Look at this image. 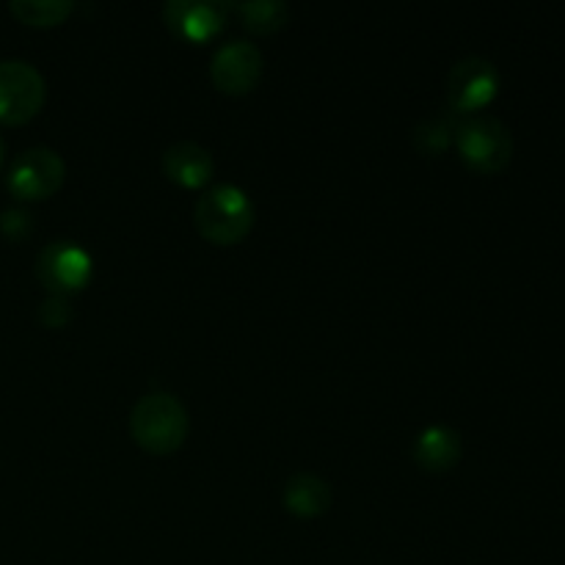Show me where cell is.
I'll list each match as a JSON object with an SVG mask.
<instances>
[{
	"label": "cell",
	"mask_w": 565,
	"mask_h": 565,
	"mask_svg": "<svg viewBox=\"0 0 565 565\" xmlns=\"http://www.w3.org/2000/svg\"><path fill=\"white\" fill-rule=\"evenodd\" d=\"M188 428L191 423H188L185 406L171 392H149V395L138 397L130 412L132 439L154 456H169V452L180 450Z\"/></svg>",
	"instance_id": "1"
},
{
	"label": "cell",
	"mask_w": 565,
	"mask_h": 565,
	"mask_svg": "<svg viewBox=\"0 0 565 565\" xmlns=\"http://www.w3.org/2000/svg\"><path fill=\"white\" fill-rule=\"evenodd\" d=\"M193 221L207 241L232 246V243L243 241L254 226V204L243 188L221 182L199 196L196 207H193Z\"/></svg>",
	"instance_id": "2"
},
{
	"label": "cell",
	"mask_w": 565,
	"mask_h": 565,
	"mask_svg": "<svg viewBox=\"0 0 565 565\" xmlns=\"http://www.w3.org/2000/svg\"><path fill=\"white\" fill-rule=\"evenodd\" d=\"M456 143L463 163L480 174H494L505 169L513 158V136L505 121L497 116H469L458 125Z\"/></svg>",
	"instance_id": "3"
},
{
	"label": "cell",
	"mask_w": 565,
	"mask_h": 565,
	"mask_svg": "<svg viewBox=\"0 0 565 565\" xmlns=\"http://www.w3.org/2000/svg\"><path fill=\"white\" fill-rule=\"evenodd\" d=\"M47 86L42 72L22 58L0 61V121L22 125L42 110Z\"/></svg>",
	"instance_id": "4"
},
{
	"label": "cell",
	"mask_w": 565,
	"mask_h": 565,
	"mask_svg": "<svg viewBox=\"0 0 565 565\" xmlns=\"http://www.w3.org/2000/svg\"><path fill=\"white\" fill-rule=\"evenodd\" d=\"M64 174L66 166L55 149L31 147L14 158L9 174H6V185L14 199L39 202V199H47L58 191Z\"/></svg>",
	"instance_id": "5"
},
{
	"label": "cell",
	"mask_w": 565,
	"mask_h": 565,
	"mask_svg": "<svg viewBox=\"0 0 565 565\" xmlns=\"http://www.w3.org/2000/svg\"><path fill=\"white\" fill-rule=\"evenodd\" d=\"M500 92V72L494 61L483 55H467L456 61L447 75V103L458 114H475L486 108Z\"/></svg>",
	"instance_id": "6"
},
{
	"label": "cell",
	"mask_w": 565,
	"mask_h": 565,
	"mask_svg": "<svg viewBox=\"0 0 565 565\" xmlns=\"http://www.w3.org/2000/svg\"><path fill=\"white\" fill-rule=\"evenodd\" d=\"M36 276L50 292L66 296L72 290H81L92 279V257L83 246L72 241H55L39 252Z\"/></svg>",
	"instance_id": "7"
},
{
	"label": "cell",
	"mask_w": 565,
	"mask_h": 565,
	"mask_svg": "<svg viewBox=\"0 0 565 565\" xmlns=\"http://www.w3.org/2000/svg\"><path fill=\"white\" fill-rule=\"evenodd\" d=\"M210 75L221 92L243 94L254 88L263 75V53L248 39H230L221 44L210 61Z\"/></svg>",
	"instance_id": "8"
},
{
	"label": "cell",
	"mask_w": 565,
	"mask_h": 565,
	"mask_svg": "<svg viewBox=\"0 0 565 565\" xmlns=\"http://www.w3.org/2000/svg\"><path fill=\"white\" fill-rule=\"evenodd\" d=\"M230 6L221 0H169L163 6L166 25L180 36L204 42L224 28Z\"/></svg>",
	"instance_id": "9"
},
{
	"label": "cell",
	"mask_w": 565,
	"mask_h": 565,
	"mask_svg": "<svg viewBox=\"0 0 565 565\" xmlns=\"http://www.w3.org/2000/svg\"><path fill=\"white\" fill-rule=\"evenodd\" d=\"M163 171L169 180L185 188H202L213 180V154L196 141H177L163 152Z\"/></svg>",
	"instance_id": "10"
},
{
	"label": "cell",
	"mask_w": 565,
	"mask_h": 565,
	"mask_svg": "<svg viewBox=\"0 0 565 565\" xmlns=\"http://www.w3.org/2000/svg\"><path fill=\"white\" fill-rule=\"evenodd\" d=\"M414 458L430 472H445L461 458V434L447 425H428L414 441Z\"/></svg>",
	"instance_id": "11"
},
{
	"label": "cell",
	"mask_w": 565,
	"mask_h": 565,
	"mask_svg": "<svg viewBox=\"0 0 565 565\" xmlns=\"http://www.w3.org/2000/svg\"><path fill=\"white\" fill-rule=\"evenodd\" d=\"M285 505L287 511L296 513L301 519L320 516L323 511H329L331 505V489L323 478L312 472H298L292 475L285 483Z\"/></svg>",
	"instance_id": "12"
},
{
	"label": "cell",
	"mask_w": 565,
	"mask_h": 565,
	"mask_svg": "<svg viewBox=\"0 0 565 565\" xmlns=\"http://www.w3.org/2000/svg\"><path fill=\"white\" fill-rule=\"evenodd\" d=\"M11 14L25 25H58L72 14V0H11Z\"/></svg>",
	"instance_id": "13"
},
{
	"label": "cell",
	"mask_w": 565,
	"mask_h": 565,
	"mask_svg": "<svg viewBox=\"0 0 565 565\" xmlns=\"http://www.w3.org/2000/svg\"><path fill=\"white\" fill-rule=\"evenodd\" d=\"M237 14L243 17V25L254 33H274L287 22V3L281 0H248L237 3Z\"/></svg>",
	"instance_id": "14"
},
{
	"label": "cell",
	"mask_w": 565,
	"mask_h": 565,
	"mask_svg": "<svg viewBox=\"0 0 565 565\" xmlns=\"http://www.w3.org/2000/svg\"><path fill=\"white\" fill-rule=\"evenodd\" d=\"M452 127L441 119H428L414 130V141L423 152H441L450 143Z\"/></svg>",
	"instance_id": "15"
},
{
	"label": "cell",
	"mask_w": 565,
	"mask_h": 565,
	"mask_svg": "<svg viewBox=\"0 0 565 565\" xmlns=\"http://www.w3.org/2000/svg\"><path fill=\"white\" fill-rule=\"evenodd\" d=\"M70 318H72V303L66 296H55V292H50V296L42 301V307H39V320H42L44 326H50V329H61V326L70 323Z\"/></svg>",
	"instance_id": "16"
},
{
	"label": "cell",
	"mask_w": 565,
	"mask_h": 565,
	"mask_svg": "<svg viewBox=\"0 0 565 565\" xmlns=\"http://www.w3.org/2000/svg\"><path fill=\"white\" fill-rule=\"evenodd\" d=\"M31 215L22 207H9L3 215H0V232L11 241H22V237L31 235Z\"/></svg>",
	"instance_id": "17"
},
{
	"label": "cell",
	"mask_w": 565,
	"mask_h": 565,
	"mask_svg": "<svg viewBox=\"0 0 565 565\" xmlns=\"http://www.w3.org/2000/svg\"><path fill=\"white\" fill-rule=\"evenodd\" d=\"M3 152H6V147H3V138H0V163H3Z\"/></svg>",
	"instance_id": "18"
}]
</instances>
